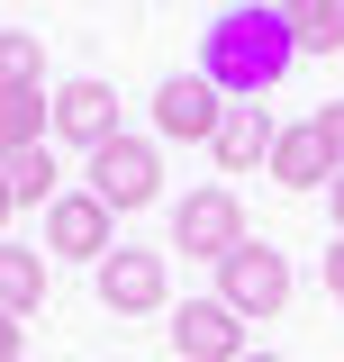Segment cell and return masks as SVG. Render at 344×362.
Returning <instances> with one entry per match:
<instances>
[{
    "label": "cell",
    "instance_id": "obj_3",
    "mask_svg": "<svg viewBox=\"0 0 344 362\" xmlns=\"http://www.w3.org/2000/svg\"><path fill=\"white\" fill-rule=\"evenodd\" d=\"M217 299H227L236 317H281V308H290V254L245 235V245L217 263Z\"/></svg>",
    "mask_w": 344,
    "mask_h": 362
},
{
    "label": "cell",
    "instance_id": "obj_2",
    "mask_svg": "<svg viewBox=\"0 0 344 362\" xmlns=\"http://www.w3.org/2000/svg\"><path fill=\"white\" fill-rule=\"evenodd\" d=\"M82 190L109 209V218H127V209H154V199H164V154H154V136H109V145L91 154Z\"/></svg>",
    "mask_w": 344,
    "mask_h": 362
},
{
    "label": "cell",
    "instance_id": "obj_10",
    "mask_svg": "<svg viewBox=\"0 0 344 362\" xmlns=\"http://www.w3.org/2000/svg\"><path fill=\"white\" fill-rule=\"evenodd\" d=\"M272 136H281V118H272L263 100H227V118H217V136H209L217 173H263V163H272Z\"/></svg>",
    "mask_w": 344,
    "mask_h": 362
},
{
    "label": "cell",
    "instance_id": "obj_9",
    "mask_svg": "<svg viewBox=\"0 0 344 362\" xmlns=\"http://www.w3.org/2000/svg\"><path fill=\"white\" fill-rule=\"evenodd\" d=\"M217 118H227V100H217L200 73H164V82H154V136H172V145H209Z\"/></svg>",
    "mask_w": 344,
    "mask_h": 362
},
{
    "label": "cell",
    "instance_id": "obj_19",
    "mask_svg": "<svg viewBox=\"0 0 344 362\" xmlns=\"http://www.w3.org/2000/svg\"><path fill=\"white\" fill-rule=\"evenodd\" d=\"M326 290H336V308H344V235L326 245Z\"/></svg>",
    "mask_w": 344,
    "mask_h": 362
},
{
    "label": "cell",
    "instance_id": "obj_7",
    "mask_svg": "<svg viewBox=\"0 0 344 362\" xmlns=\"http://www.w3.org/2000/svg\"><path fill=\"white\" fill-rule=\"evenodd\" d=\"M172 354L181 362H245V317L227 308V299H181L172 308Z\"/></svg>",
    "mask_w": 344,
    "mask_h": 362
},
{
    "label": "cell",
    "instance_id": "obj_21",
    "mask_svg": "<svg viewBox=\"0 0 344 362\" xmlns=\"http://www.w3.org/2000/svg\"><path fill=\"white\" fill-rule=\"evenodd\" d=\"M326 190H336V235H344V173H336V181H326Z\"/></svg>",
    "mask_w": 344,
    "mask_h": 362
},
{
    "label": "cell",
    "instance_id": "obj_11",
    "mask_svg": "<svg viewBox=\"0 0 344 362\" xmlns=\"http://www.w3.org/2000/svg\"><path fill=\"white\" fill-rule=\"evenodd\" d=\"M263 173L281 181V190H326V181H336V163H326V145H317V127H281L272 136V163H263Z\"/></svg>",
    "mask_w": 344,
    "mask_h": 362
},
{
    "label": "cell",
    "instance_id": "obj_14",
    "mask_svg": "<svg viewBox=\"0 0 344 362\" xmlns=\"http://www.w3.org/2000/svg\"><path fill=\"white\" fill-rule=\"evenodd\" d=\"M0 173H9V199H18V209H55V199H64V173H55V145H28V154H0Z\"/></svg>",
    "mask_w": 344,
    "mask_h": 362
},
{
    "label": "cell",
    "instance_id": "obj_22",
    "mask_svg": "<svg viewBox=\"0 0 344 362\" xmlns=\"http://www.w3.org/2000/svg\"><path fill=\"white\" fill-rule=\"evenodd\" d=\"M245 362H281V354H245Z\"/></svg>",
    "mask_w": 344,
    "mask_h": 362
},
{
    "label": "cell",
    "instance_id": "obj_18",
    "mask_svg": "<svg viewBox=\"0 0 344 362\" xmlns=\"http://www.w3.org/2000/svg\"><path fill=\"white\" fill-rule=\"evenodd\" d=\"M0 362H28V326L18 317H0Z\"/></svg>",
    "mask_w": 344,
    "mask_h": 362
},
{
    "label": "cell",
    "instance_id": "obj_4",
    "mask_svg": "<svg viewBox=\"0 0 344 362\" xmlns=\"http://www.w3.org/2000/svg\"><path fill=\"white\" fill-rule=\"evenodd\" d=\"M245 245V209H236V190H190L181 209H172V254H190V263H227Z\"/></svg>",
    "mask_w": 344,
    "mask_h": 362
},
{
    "label": "cell",
    "instance_id": "obj_12",
    "mask_svg": "<svg viewBox=\"0 0 344 362\" xmlns=\"http://www.w3.org/2000/svg\"><path fill=\"white\" fill-rule=\"evenodd\" d=\"M28 308H45V245L0 235V317H28Z\"/></svg>",
    "mask_w": 344,
    "mask_h": 362
},
{
    "label": "cell",
    "instance_id": "obj_13",
    "mask_svg": "<svg viewBox=\"0 0 344 362\" xmlns=\"http://www.w3.org/2000/svg\"><path fill=\"white\" fill-rule=\"evenodd\" d=\"M55 136V90H0V154H28Z\"/></svg>",
    "mask_w": 344,
    "mask_h": 362
},
{
    "label": "cell",
    "instance_id": "obj_20",
    "mask_svg": "<svg viewBox=\"0 0 344 362\" xmlns=\"http://www.w3.org/2000/svg\"><path fill=\"white\" fill-rule=\"evenodd\" d=\"M9 218H18V199H9V173H0V226H9Z\"/></svg>",
    "mask_w": 344,
    "mask_h": 362
},
{
    "label": "cell",
    "instance_id": "obj_8",
    "mask_svg": "<svg viewBox=\"0 0 344 362\" xmlns=\"http://www.w3.org/2000/svg\"><path fill=\"white\" fill-rule=\"evenodd\" d=\"M55 136H64V145H82V154H100L109 136H127V127H118V90L100 82V73L55 82Z\"/></svg>",
    "mask_w": 344,
    "mask_h": 362
},
{
    "label": "cell",
    "instance_id": "obj_5",
    "mask_svg": "<svg viewBox=\"0 0 344 362\" xmlns=\"http://www.w3.org/2000/svg\"><path fill=\"white\" fill-rule=\"evenodd\" d=\"M91 290H100V308H109V317H154V308L172 299V272H164V254L118 245L109 263H91Z\"/></svg>",
    "mask_w": 344,
    "mask_h": 362
},
{
    "label": "cell",
    "instance_id": "obj_1",
    "mask_svg": "<svg viewBox=\"0 0 344 362\" xmlns=\"http://www.w3.org/2000/svg\"><path fill=\"white\" fill-rule=\"evenodd\" d=\"M290 64H299V37H290V9H272V0L217 9L200 37V82L217 100H272L290 82Z\"/></svg>",
    "mask_w": 344,
    "mask_h": 362
},
{
    "label": "cell",
    "instance_id": "obj_15",
    "mask_svg": "<svg viewBox=\"0 0 344 362\" xmlns=\"http://www.w3.org/2000/svg\"><path fill=\"white\" fill-rule=\"evenodd\" d=\"M0 90H45V37L37 28H0Z\"/></svg>",
    "mask_w": 344,
    "mask_h": 362
},
{
    "label": "cell",
    "instance_id": "obj_6",
    "mask_svg": "<svg viewBox=\"0 0 344 362\" xmlns=\"http://www.w3.org/2000/svg\"><path fill=\"white\" fill-rule=\"evenodd\" d=\"M55 254H64V263H109V254H118V218H109L91 190H64V199L45 209V263H55Z\"/></svg>",
    "mask_w": 344,
    "mask_h": 362
},
{
    "label": "cell",
    "instance_id": "obj_16",
    "mask_svg": "<svg viewBox=\"0 0 344 362\" xmlns=\"http://www.w3.org/2000/svg\"><path fill=\"white\" fill-rule=\"evenodd\" d=\"M290 37H299V54H336L344 45V0H299L290 9Z\"/></svg>",
    "mask_w": 344,
    "mask_h": 362
},
{
    "label": "cell",
    "instance_id": "obj_23",
    "mask_svg": "<svg viewBox=\"0 0 344 362\" xmlns=\"http://www.w3.org/2000/svg\"><path fill=\"white\" fill-rule=\"evenodd\" d=\"M272 9H299V0H272Z\"/></svg>",
    "mask_w": 344,
    "mask_h": 362
},
{
    "label": "cell",
    "instance_id": "obj_17",
    "mask_svg": "<svg viewBox=\"0 0 344 362\" xmlns=\"http://www.w3.org/2000/svg\"><path fill=\"white\" fill-rule=\"evenodd\" d=\"M308 127H317V145H326V163L344 173V100H326V109H317Z\"/></svg>",
    "mask_w": 344,
    "mask_h": 362
}]
</instances>
